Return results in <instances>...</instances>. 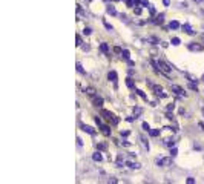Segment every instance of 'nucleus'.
Segmentation results:
<instances>
[{
	"label": "nucleus",
	"instance_id": "f257e3e1",
	"mask_svg": "<svg viewBox=\"0 0 204 184\" xmlns=\"http://www.w3.org/2000/svg\"><path fill=\"white\" fill-rule=\"evenodd\" d=\"M150 64L154 66V69L158 72V74H164V75H169L170 71H172V66H169L166 61L163 60H150Z\"/></svg>",
	"mask_w": 204,
	"mask_h": 184
},
{
	"label": "nucleus",
	"instance_id": "f03ea898",
	"mask_svg": "<svg viewBox=\"0 0 204 184\" xmlns=\"http://www.w3.org/2000/svg\"><path fill=\"white\" fill-rule=\"evenodd\" d=\"M100 117L104 120L106 123H111L112 126H117V124H118V121H120V120H118L117 117H115L112 112H109V110H106V109H103V110H101Z\"/></svg>",
	"mask_w": 204,
	"mask_h": 184
},
{
	"label": "nucleus",
	"instance_id": "7ed1b4c3",
	"mask_svg": "<svg viewBox=\"0 0 204 184\" xmlns=\"http://www.w3.org/2000/svg\"><path fill=\"white\" fill-rule=\"evenodd\" d=\"M95 123H97V126H98L100 132H101L103 135H106V137H109V135H111V127H109L108 124H104V123H103V120H101L100 117H95Z\"/></svg>",
	"mask_w": 204,
	"mask_h": 184
},
{
	"label": "nucleus",
	"instance_id": "20e7f679",
	"mask_svg": "<svg viewBox=\"0 0 204 184\" xmlns=\"http://www.w3.org/2000/svg\"><path fill=\"white\" fill-rule=\"evenodd\" d=\"M150 86H152L154 94H155L158 98H166V97H167V94L163 91V88H161V86H158V85H150Z\"/></svg>",
	"mask_w": 204,
	"mask_h": 184
},
{
	"label": "nucleus",
	"instance_id": "39448f33",
	"mask_svg": "<svg viewBox=\"0 0 204 184\" xmlns=\"http://www.w3.org/2000/svg\"><path fill=\"white\" fill-rule=\"evenodd\" d=\"M172 158L173 156H166V158H158L157 160V166H161V167H166V166H170L172 164Z\"/></svg>",
	"mask_w": 204,
	"mask_h": 184
},
{
	"label": "nucleus",
	"instance_id": "423d86ee",
	"mask_svg": "<svg viewBox=\"0 0 204 184\" xmlns=\"http://www.w3.org/2000/svg\"><path fill=\"white\" fill-rule=\"evenodd\" d=\"M189 49L193 51V52H201V51H204V46L200 45V43H190L189 45Z\"/></svg>",
	"mask_w": 204,
	"mask_h": 184
},
{
	"label": "nucleus",
	"instance_id": "0eeeda50",
	"mask_svg": "<svg viewBox=\"0 0 204 184\" xmlns=\"http://www.w3.org/2000/svg\"><path fill=\"white\" fill-rule=\"evenodd\" d=\"M172 92H175L178 97H186V92H184V89L183 88H180V86H176V85H173L172 86Z\"/></svg>",
	"mask_w": 204,
	"mask_h": 184
},
{
	"label": "nucleus",
	"instance_id": "6e6552de",
	"mask_svg": "<svg viewBox=\"0 0 204 184\" xmlns=\"http://www.w3.org/2000/svg\"><path fill=\"white\" fill-rule=\"evenodd\" d=\"M164 22V14L161 12V14H157L155 15V18H152V23H155V25H161Z\"/></svg>",
	"mask_w": 204,
	"mask_h": 184
},
{
	"label": "nucleus",
	"instance_id": "1a4fd4ad",
	"mask_svg": "<svg viewBox=\"0 0 204 184\" xmlns=\"http://www.w3.org/2000/svg\"><path fill=\"white\" fill-rule=\"evenodd\" d=\"M92 103H94V106H97V107H101V106H103V98L98 97V95H95V97H92Z\"/></svg>",
	"mask_w": 204,
	"mask_h": 184
},
{
	"label": "nucleus",
	"instance_id": "9d476101",
	"mask_svg": "<svg viewBox=\"0 0 204 184\" xmlns=\"http://www.w3.org/2000/svg\"><path fill=\"white\" fill-rule=\"evenodd\" d=\"M108 78H109V81H112V83H115V85H117V72L115 71H111L109 74H108Z\"/></svg>",
	"mask_w": 204,
	"mask_h": 184
},
{
	"label": "nucleus",
	"instance_id": "9b49d317",
	"mask_svg": "<svg viewBox=\"0 0 204 184\" xmlns=\"http://www.w3.org/2000/svg\"><path fill=\"white\" fill-rule=\"evenodd\" d=\"M82 129H83L85 132H87V134L95 135V129H94V127H91V126H87V124H82Z\"/></svg>",
	"mask_w": 204,
	"mask_h": 184
},
{
	"label": "nucleus",
	"instance_id": "f8f14e48",
	"mask_svg": "<svg viewBox=\"0 0 204 184\" xmlns=\"http://www.w3.org/2000/svg\"><path fill=\"white\" fill-rule=\"evenodd\" d=\"M181 28H183V31H184L186 34H189V35H193V34H195V31L192 29V28H190V26H189L187 23H186V25H183Z\"/></svg>",
	"mask_w": 204,
	"mask_h": 184
},
{
	"label": "nucleus",
	"instance_id": "ddd939ff",
	"mask_svg": "<svg viewBox=\"0 0 204 184\" xmlns=\"http://www.w3.org/2000/svg\"><path fill=\"white\" fill-rule=\"evenodd\" d=\"M85 92H86V95H89V97H95L97 95V91L94 88H86Z\"/></svg>",
	"mask_w": 204,
	"mask_h": 184
},
{
	"label": "nucleus",
	"instance_id": "4468645a",
	"mask_svg": "<svg viewBox=\"0 0 204 184\" xmlns=\"http://www.w3.org/2000/svg\"><path fill=\"white\" fill-rule=\"evenodd\" d=\"M164 146L173 147V146H175V140H173V138H166V140H164Z\"/></svg>",
	"mask_w": 204,
	"mask_h": 184
},
{
	"label": "nucleus",
	"instance_id": "2eb2a0df",
	"mask_svg": "<svg viewBox=\"0 0 204 184\" xmlns=\"http://www.w3.org/2000/svg\"><path fill=\"white\" fill-rule=\"evenodd\" d=\"M126 166H128V167H130V169H140V167H141L140 163H132V161H128Z\"/></svg>",
	"mask_w": 204,
	"mask_h": 184
},
{
	"label": "nucleus",
	"instance_id": "dca6fc26",
	"mask_svg": "<svg viewBox=\"0 0 204 184\" xmlns=\"http://www.w3.org/2000/svg\"><path fill=\"white\" fill-rule=\"evenodd\" d=\"M106 11H108V14H111V15H117V11H115V8L114 6H106Z\"/></svg>",
	"mask_w": 204,
	"mask_h": 184
},
{
	"label": "nucleus",
	"instance_id": "f3484780",
	"mask_svg": "<svg viewBox=\"0 0 204 184\" xmlns=\"http://www.w3.org/2000/svg\"><path fill=\"white\" fill-rule=\"evenodd\" d=\"M100 49H101V52L108 54V52H109V46H108V43H101V45H100Z\"/></svg>",
	"mask_w": 204,
	"mask_h": 184
},
{
	"label": "nucleus",
	"instance_id": "a211bd4d",
	"mask_svg": "<svg viewBox=\"0 0 204 184\" xmlns=\"http://www.w3.org/2000/svg\"><path fill=\"white\" fill-rule=\"evenodd\" d=\"M141 112H143V109H141V107H138V106L134 107V115H135V118H138V117L141 115Z\"/></svg>",
	"mask_w": 204,
	"mask_h": 184
},
{
	"label": "nucleus",
	"instance_id": "6ab92c4d",
	"mask_svg": "<svg viewBox=\"0 0 204 184\" xmlns=\"http://www.w3.org/2000/svg\"><path fill=\"white\" fill-rule=\"evenodd\" d=\"M137 3H138V0H126V5H128L129 8H135Z\"/></svg>",
	"mask_w": 204,
	"mask_h": 184
},
{
	"label": "nucleus",
	"instance_id": "aec40b11",
	"mask_svg": "<svg viewBox=\"0 0 204 184\" xmlns=\"http://www.w3.org/2000/svg\"><path fill=\"white\" fill-rule=\"evenodd\" d=\"M92 158H94V161H101V160H103V156H101L100 152H95V153L92 155Z\"/></svg>",
	"mask_w": 204,
	"mask_h": 184
},
{
	"label": "nucleus",
	"instance_id": "412c9836",
	"mask_svg": "<svg viewBox=\"0 0 204 184\" xmlns=\"http://www.w3.org/2000/svg\"><path fill=\"white\" fill-rule=\"evenodd\" d=\"M126 86H128L129 89H134V80H132L130 77H129V78H126Z\"/></svg>",
	"mask_w": 204,
	"mask_h": 184
},
{
	"label": "nucleus",
	"instance_id": "4be33fe9",
	"mask_svg": "<svg viewBox=\"0 0 204 184\" xmlns=\"http://www.w3.org/2000/svg\"><path fill=\"white\" fill-rule=\"evenodd\" d=\"M180 26H181V25H180L178 22H175V20H173V22H170V25H169V28H170V29H178Z\"/></svg>",
	"mask_w": 204,
	"mask_h": 184
},
{
	"label": "nucleus",
	"instance_id": "5701e85b",
	"mask_svg": "<svg viewBox=\"0 0 204 184\" xmlns=\"http://www.w3.org/2000/svg\"><path fill=\"white\" fill-rule=\"evenodd\" d=\"M97 149H98V150H106V149H108V144H106V143H98V144H97Z\"/></svg>",
	"mask_w": 204,
	"mask_h": 184
},
{
	"label": "nucleus",
	"instance_id": "b1692460",
	"mask_svg": "<svg viewBox=\"0 0 204 184\" xmlns=\"http://www.w3.org/2000/svg\"><path fill=\"white\" fill-rule=\"evenodd\" d=\"M121 55H123V58H125V60H129V58H130V55H129V51H128V49H123Z\"/></svg>",
	"mask_w": 204,
	"mask_h": 184
},
{
	"label": "nucleus",
	"instance_id": "393cba45",
	"mask_svg": "<svg viewBox=\"0 0 204 184\" xmlns=\"http://www.w3.org/2000/svg\"><path fill=\"white\" fill-rule=\"evenodd\" d=\"M189 89L197 91V92H198V86H197V83H195V81H190V83H189Z\"/></svg>",
	"mask_w": 204,
	"mask_h": 184
},
{
	"label": "nucleus",
	"instance_id": "a878e982",
	"mask_svg": "<svg viewBox=\"0 0 204 184\" xmlns=\"http://www.w3.org/2000/svg\"><path fill=\"white\" fill-rule=\"evenodd\" d=\"M135 92H137V94H138V95H140L141 98H143V100H146V101H147V95L144 94V92H143V91H140V89H137Z\"/></svg>",
	"mask_w": 204,
	"mask_h": 184
},
{
	"label": "nucleus",
	"instance_id": "bb28decb",
	"mask_svg": "<svg viewBox=\"0 0 204 184\" xmlns=\"http://www.w3.org/2000/svg\"><path fill=\"white\" fill-rule=\"evenodd\" d=\"M75 45H77V46H82V45H83V42H82V37H80L78 34L75 35Z\"/></svg>",
	"mask_w": 204,
	"mask_h": 184
},
{
	"label": "nucleus",
	"instance_id": "cd10ccee",
	"mask_svg": "<svg viewBox=\"0 0 204 184\" xmlns=\"http://www.w3.org/2000/svg\"><path fill=\"white\" fill-rule=\"evenodd\" d=\"M138 5H141V6H150V3L147 2V0H138Z\"/></svg>",
	"mask_w": 204,
	"mask_h": 184
},
{
	"label": "nucleus",
	"instance_id": "c85d7f7f",
	"mask_svg": "<svg viewBox=\"0 0 204 184\" xmlns=\"http://www.w3.org/2000/svg\"><path fill=\"white\" fill-rule=\"evenodd\" d=\"M75 68H77V71H78L80 74H85V71H83V66H82V63H77V64H75Z\"/></svg>",
	"mask_w": 204,
	"mask_h": 184
},
{
	"label": "nucleus",
	"instance_id": "c756f323",
	"mask_svg": "<svg viewBox=\"0 0 204 184\" xmlns=\"http://www.w3.org/2000/svg\"><path fill=\"white\" fill-rule=\"evenodd\" d=\"M181 42H180V39H178V37H173V39H172V45L173 46H178Z\"/></svg>",
	"mask_w": 204,
	"mask_h": 184
},
{
	"label": "nucleus",
	"instance_id": "7c9ffc66",
	"mask_svg": "<svg viewBox=\"0 0 204 184\" xmlns=\"http://www.w3.org/2000/svg\"><path fill=\"white\" fill-rule=\"evenodd\" d=\"M149 134H150V137H158V135H160V131H152V129H150Z\"/></svg>",
	"mask_w": 204,
	"mask_h": 184
},
{
	"label": "nucleus",
	"instance_id": "2f4dec72",
	"mask_svg": "<svg viewBox=\"0 0 204 184\" xmlns=\"http://www.w3.org/2000/svg\"><path fill=\"white\" fill-rule=\"evenodd\" d=\"M134 14H137V15L141 14V6H135V8H134Z\"/></svg>",
	"mask_w": 204,
	"mask_h": 184
},
{
	"label": "nucleus",
	"instance_id": "473e14b6",
	"mask_svg": "<svg viewBox=\"0 0 204 184\" xmlns=\"http://www.w3.org/2000/svg\"><path fill=\"white\" fill-rule=\"evenodd\" d=\"M114 52H115V54H121V52H123V49L120 48V46H115V48H114Z\"/></svg>",
	"mask_w": 204,
	"mask_h": 184
},
{
	"label": "nucleus",
	"instance_id": "72a5a7b5",
	"mask_svg": "<svg viewBox=\"0 0 204 184\" xmlns=\"http://www.w3.org/2000/svg\"><path fill=\"white\" fill-rule=\"evenodd\" d=\"M173 109H175V104H173V103H170L169 106H167V112H170V110H173Z\"/></svg>",
	"mask_w": 204,
	"mask_h": 184
},
{
	"label": "nucleus",
	"instance_id": "f704fd0d",
	"mask_svg": "<svg viewBox=\"0 0 204 184\" xmlns=\"http://www.w3.org/2000/svg\"><path fill=\"white\" fill-rule=\"evenodd\" d=\"M83 32H85L86 35H89V34L92 32V29H91V28H85V31H83Z\"/></svg>",
	"mask_w": 204,
	"mask_h": 184
},
{
	"label": "nucleus",
	"instance_id": "c9c22d12",
	"mask_svg": "<svg viewBox=\"0 0 204 184\" xmlns=\"http://www.w3.org/2000/svg\"><path fill=\"white\" fill-rule=\"evenodd\" d=\"M143 129H144V131H147V132L150 131V127H149V124H147V123H143Z\"/></svg>",
	"mask_w": 204,
	"mask_h": 184
},
{
	"label": "nucleus",
	"instance_id": "e433bc0d",
	"mask_svg": "<svg viewBox=\"0 0 204 184\" xmlns=\"http://www.w3.org/2000/svg\"><path fill=\"white\" fill-rule=\"evenodd\" d=\"M149 11H150V14H152V15H155V8L154 6H149Z\"/></svg>",
	"mask_w": 204,
	"mask_h": 184
},
{
	"label": "nucleus",
	"instance_id": "4c0bfd02",
	"mask_svg": "<svg viewBox=\"0 0 204 184\" xmlns=\"http://www.w3.org/2000/svg\"><path fill=\"white\" fill-rule=\"evenodd\" d=\"M170 153H172V156H175L176 153H178V150H176V149H175V147H173V149L170 150Z\"/></svg>",
	"mask_w": 204,
	"mask_h": 184
},
{
	"label": "nucleus",
	"instance_id": "58836bf2",
	"mask_svg": "<svg viewBox=\"0 0 204 184\" xmlns=\"http://www.w3.org/2000/svg\"><path fill=\"white\" fill-rule=\"evenodd\" d=\"M104 26H106V28H108V29H109V31H112V26H111L109 23H106V22H104Z\"/></svg>",
	"mask_w": 204,
	"mask_h": 184
},
{
	"label": "nucleus",
	"instance_id": "ea45409f",
	"mask_svg": "<svg viewBox=\"0 0 204 184\" xmlns=\"http://www.w3.org/2000/svg\"><path fill=\"white\" fill-rule=\"evenodd\" d=\"M187 183H189V184H193L195 180H193V178H187Z\"/></svg>",
	"mask_w": 204,
	"mask_h": 184
},
{
	"label": "nucleus",
	"instance_id": "a19ab883",
	"mask_svg": "<svg viewBox=\"0 0 204 184\" xmlns=\"http://www.w3.org/2000/svg\"><path fill=\"white\" fill-rule=\"evenodd\" d=\"M200 127H201V131H204V123H200Z\"/></svg>",
	"mask_w": 204,
	"mask_h": 184
},
{
	"label": "nucleus",
	"instance_id": "79ce46f5",
	"mask_svg": "<svg viewBox=\"0 0 204 184\" xmlns=\"http://www.w3.org/2000/svg\"><path fill=\"white\" fill-rule=\"evenodd\" d=\"M195 2H198V3H201V2H203V0H195Z\"/></svg>",
	"mask_w": 204,
	"mask_h": 184
},
{
	"label": "nucleus",
	"instance_id": "37998d69",
	"mask_svg": "<svg viewBox=\"0 0 204 184\" xmlns=\"http://www.w3.org/2000/svg\"><path fill=\"white\" fill-rule=\"evenodd\" d=\"M112 2H118V0H112Z\"/></svg>",
	"mask_w": 204,
	"mask_h": 184
},
{
	"label": "nucleus",
	"instance_id": "c03bdc74",
	"mask_svg": "<svg viewBox=\"0 0 204 184\" xmlns=\"http://www.w3.org/2000/svg\"><path fill=\"white\" fill-rule=\"evenodd\" d=\"M203 114H204V107H203Z\"/></svg>",
	"mask_w": 204,
	"mask_h": 184
},
{
	"label": "nucleus",
	"instance_id": "a18cd8bd",
	"mask_svg": "<svg viewBox=\"0 0 204 184\" xmlns=\"http://www.w3.org/2000/svg\"><path fill=\"white\" fill-rule=\"evenodd\" d=\"M203 81H204V75H203Z\"/></svg>",
	"mask_w": 204,
	"mask_h": 184
}]
</instances>
